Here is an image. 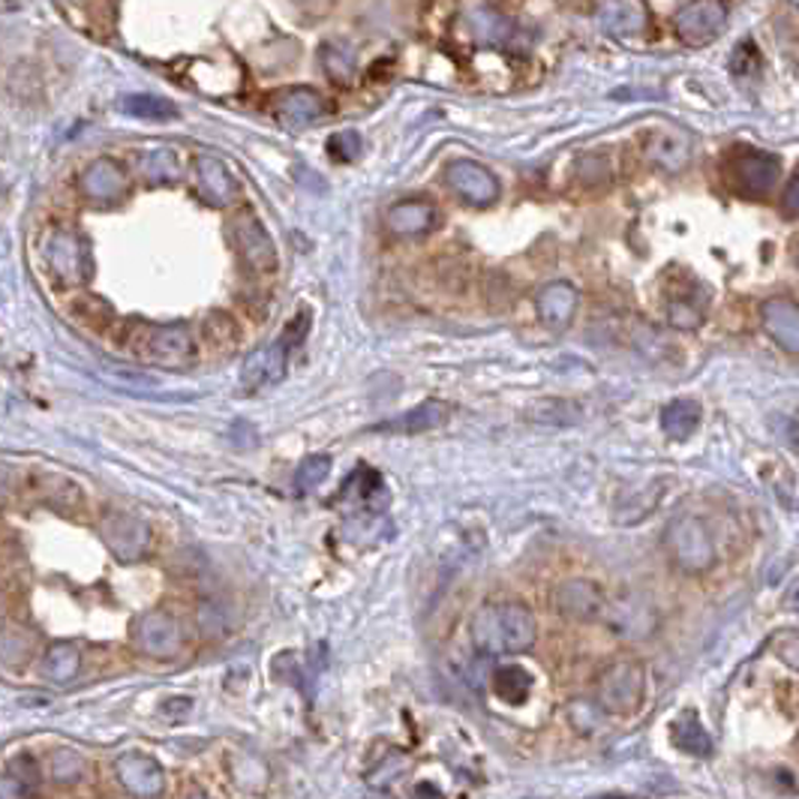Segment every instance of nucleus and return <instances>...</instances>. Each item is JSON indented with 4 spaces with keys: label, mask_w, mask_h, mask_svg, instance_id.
Returning a JSON list of instances; mask_svg holds the SVG:
<instances>
[{
    "label": "nucleus",
    "mask_w": 799,
    "mask_h": 799,
    "mask_svg": "<svg viewBox=\"0 0 799 799\" xmlns=\"http://www.w3.org/2000/svg\"><path fill=\"white\" fill-rule=\"evenodd\" d=\"M538 625L524 604H484L472 616V643L481 655H517L535 643Z\"/></svg>",
    "instance_id": "1"
},
{
    "label": "nucleus",
    "mask_w": 799,
    "mask_h": 799,
    "mask_svg": "<svg viewBox=\"0 0 799 799\" xmlns=\"http://www.w3.org/2000/svg\"><path fill=\"white\" fill-rule=\"evenodd\" d=\"M306 331H310V313H298L286 325V331L276 337L274 343L262 345L253 355L244 361V373H241V386L247 391H259L280 382L286 376L289 358L295 352L298 345L304 343Z\"/></svg>",
    "instance_id": "2"
},
{
    "label": "nucleus",
    "mask_w": 799,
    "mask_h": 799,
    "mask_svg": "<svg viewBox=\"0 0 799 799\" xmlns=\"http://www.w3.org/2000/svg\"><path fill=\"white\" fill-rule=\"evenodd\" d=\"M0 494H25L30 499L49 503L51 508H72L81 503L79 484L58 472L42 469H21V466L0 464Z\"/></svg>",
    "instance_id": "3"
},
{
    "label": "nucleus",
    "mask_w": 799,
    "mask_h": 799,
    "mask_svg": "<svg viewBox=\"0 0 799 799\" xmlns=\"http://www.w3.org/2000/svg\"><path fill=\"white\" fill-rule=\"evenodd\" d=\"M664 550L682 574H703L715 565V544L703 520L676 517L664 529Z\"/></svg>",
    "instance_id": "4"
},
{
    "label": "nucleus",
    "mask_w": 799,
    "mask_h": 799,
    "mask_svg": "<svg viewBox=\"0 0 799 799\" xmlns=\"http://www.w3.org/2000/svg\"><path fill=\"white\" fill-rule=\"evenodd\" d=\"M133 343H136L138 355L163 367H187L196 358V343H193L187 325H145L138 328V337Z\"/></svg>",
    "instance_id": "5"
},
{
    "label": "nucleus",
    "mask_w": 799,
    "mask_h": 799,
    "mask_svg": "<svg viewBox=\"0 0 799 799\" xmlns=\"http://www.w3.org/2000/svg\"><path fill=\"white\" fill-rule=\"evenodd\" d=\"M643 701V668L637 662H616L598 676V703L604 712L629 715Z\"/></svg>",
    "instance_id": "6"
},
{
    "label": "nucleus",
    "mask_w": 799,
    "mask_h": 799,
    "mask_svg": "<svg viewBox=\"0 0 799 799\" xmlns=\"http://www.w3.org/2000/svg\"><path fill=\"white\" fill-rule=\"evenodd\" d=\"M781 159L767 150H740L728 163V181L742 196H767L779 184Z\"/></svg>",
    "instance_id": "7"
},
{
    "label": "nucleus",
    "mask_w": 799,
    "mask_h": 799,
    "mask_svg": "<svg viewBox=\"0 0 799 799\" xmlns=\"http://www.w3.org/2000/svg\"><path fill=\"white\" fill-rule=\"evenodd\" d=\"M46 259H49L51 274L58 276L64 286H81V283H88L90 276H94L90 244L81 235H76V232L51 235Z\"/></svg>",
    "instance_id": "8"
},
{
    "label": "nucleus",
    "mask_w": 799,
    "mask_h": 799,
    "mask_svg": "<svg viewBox=\"0 0 799 799\" xmlns=\"http://www.w3.org/2000/svg\"><path fill=\"white\" fill-rule=\"evenodd\" d=\"M133 643L150 659H175L184 646V632L166 611H148L133 622Z\"/></svg>",
    "instance_id": "9"
},
{
    "label": "nucleus",
    "mask_w": 799,
    "mask_h": 799,
    "mask_svg": "<svg viewBox=\"0 0 799 799\" xmlns=\"http://www.w3.org/2000/svg\"><path fill=\"white\" fill-rule=\"evenodd\" d=\"M728 10L719 0H691L689 7L676 12V33L689 49H703L724 33Z\"/></svg>",
    "instance_id": "10"
},
{
    "label": "nucleus",
    "mask_w": 799,
    "mask_h": 799,
    "mask_svg": "<svg viewBox=\"0 0 799 799\" xmlns=\"http://www.w3.org/2000/svg\"><path fill=\"white\" fill-rule=\"evenodd\" d=\"M99 535L120 563H138L150 544L148 524L120 511H109L99 520Z\"/></svg>",
    "instance_id": "11"
},
{
    "label": "nucleus",
    "mask_w": 799,
    "mask_h": 799,
    "mask_svg": "<svg viewBox=\"0 0 799 799\" xmlns=\"http://www.w3.org/2000/svg\"><path fill=\"white\" fill-rule=\"evenodd\" d=\"M232 241L237 253L244 259V265L256 274H274L276 271V250L274 241L267 235V228L259 223L250 211L232 220Z\"/></svg>",
    "instance_id": "12"
},
{
    "label": "nucleus",
    "mask_w": 799,
    "mask_h": 799,
    "mask_svg": "<svg viewBox=\"0 0 799 799\" xmlns=\"http://www.w3.org/2000/svg\"><path fill=\"white\" fill-rule=\"evenodd\" d=\"M445 181L457 196L475 207L494 205L499 198V181H496L494 172L484 168L481 163H472V159H455L451 166L445 168Z\"/></svg>",
    "instance_id": "13"
},
{
    "label": "nucleus",
    "mask_w": 799,
    "mask_h": 799,
    "mask_svg": "<svg viewBox=\"0 0 799 799\" xmlns=\"http://www.w3.org/2000/svg\"><path fill=\"white\" fill-rule=\"evenodd\" d=\"M556 611L563 613L565 620L574 622H595L604 616L607 598L604 593L589 581H568L553 593Z\"/></svg>",
    "instance_id": "14"
},
{
    "label": "nucleus",
    "mask_w": 799,
    "mask_h": 799,
    "mask_svg": "<svg viewBox=\"0 0 799 799\" xmlns=\"http://www.w3.org/2000/svg\"><path fill=\"white\" fill-rule=\"evenodd\" d=\"M118 781L133 797H159L166 788V776L157 760L148 754H124L115 763Z\"/></svg>",
    "instance_id": "15"
},
{
    "label": "nucleus",
    "mask_w": 799,
    "mask_h": 799,
    "mask_svg": "<svg viewBox=\"0 0 799 799\" xmlns=\"http://www.w3.org/2000/svg\"><path fill=\"white\" fill-rule=\"evenodd\" d=\"M760 322L763 331L776 340V343L797 355L799 352V310L790 298H770L760 304Z\"/></svg>",
    "instance_id": "16"
},
{
    "label": "nucleus",
    "mask_w": 799,
    "mask_h": 799,
    "mask_svg": "<svg viewBox=\"0 0 799 799\" xmlns=\"http://www.w3.org/2000/svg\"><path fill=\"white\" fill-rule=\"evenodd\" d=\"M595 21L613 37H634L646 28L650 12H646L643 0H598L595 3Z\"/></svg>",
    "instance_id": "17"
},
{
    "label": "nucleus",
    "mask_w": 799,
    "mask_h": 799,
    "mask_svg": "<svg viewBox=\"0 0 799 799\" xmlns=\"http://www.w3.org/2000/svg\"><path fill=\"white\" fill-rule=\"evenodd\" d=\"M276 120L286 129H304L313 127L322 115H325V103L316 90L310 88H292L283 90L274 103Z\"/></svg>",
    "instance_id": "18"
},
{
    "label": "nucleus",
    "mask_w": 799,
    "mask_h": 799,
    "mask_svg": "<svg viewBox=\"0 0 799 799\" xmlns=\"http://www.w3.org/2000/svg\"><path fill=\"white\" fill-rule=\"evenodd\" d=\"M79 187L90 202H118L127 193V175L115 159L103 157L81 172Z\"/></svg>",
    "instance_id": "19"
},
{
    "label": "nucleus",
    "mask_w": 799,
    "mask_h": 799,
    "mask_svg": "<svg viewBox=\"0 0 799 799\" xmlns=\"http://www.w3.org/2000/svg\"><path fill=\"white\" fill-rule=\"evenodd\" d=\"M577 304H581V295L572 283H547V286L538 292L535 298V310L547 328H568L572 325L574 313H577Z\"/></svg>",
    "instance_id": "20"
},
{
    "label": "nucleus",
    "mask_w": 799,
    "mask_h": 799,
    "mask_svg": "<svg viewBox=\"0 0 799 799\" xmlns=\"http://www.w3.org/2000/svg\"><path fill=\"white\" fill-rule=\"evenodd\" d=\"M196 184L198 193L211 205H232L237 196L235 178L228 175V168L217 157H198L196 159Z\"/></svg>",
    "instance_id": "21"
},
{
    "label": "nucleus",
    "mask_w": 799,
    "mask_h": 799,
    "mask_svg": "<svg viewBox=\"0 0 799 799\" xmlns=\"http://www.w3.org/2000/svg\"><path fill=\"white\" fill-rule=\"evenodd\" d=\"M436 220H439V211L425 198H406L388 211V228L400 237L427 235L436 226Z\"/></svg>",
    "instance_id": "22"
},
{
    "label": "nucleus",
    "mask_w": 799,
    "mask_h": 799,
    "mask_svg": "<svg viewBox=\"0 0 799 799\" xmlns=\"http://www.w3.org/2000/svg\"><path fill=\"white\" fill-rule=\"evenodd\" d=\"M448 406L439 403V400H427L421 403L418 409H409V412L397 415L391 421H382V425L373 427V433H403V436H415V433H425V430H433L439 427L448 418Z\"/></svg>",
    "instance_id": "23"
},
{
    "label": "nucleus",
    "mask_w": 799,
    "mask_h": 799,
    "mask_svg": "<svg viewBox=\"0 0 799 799\" xmlns=\"http://www.w3.org/2000/svg\"><path fill=\"white\" fill-rule=\"evenodd\" d=\"M646 154H650L652 163L662 166L664 172H682L691 159L689 136H682L676 129H655V133L646 138Z\"/></svg>",
    "instance_id": "24"
},
{
    "label": "nucleus",
    "mask_w": 799,
    "mask_h": 799,
    "mask_svg": "<svg viewBox=\"0 0 799 799\" xmlns=\"http://www.w3.org/2000/svg\"><path fill=\"white\" fill-rule=\"evenodd\" d=\"M707 304H710V298L701 286H694V292L673 295L668 301V322L682 331H694V328H701L703 316H707Z\"/></svg>",
    "instance_id": "25"
},
{
    "label": "nucleus",
    "mask_w": 799,
    "mask_h": 799,
    "mask_svg": "<svg viewBox=\"0 0 799 799\" xmlns=\"http://www.w3.org/2000/svg\"><path fill=\"white\" fill-rule=\"evenodd\" d=\"M701 406L694 403V400H673V403L664 406L662 430L668 439L682 442V439H689V436L701 427Z\"/></svg>",
    "instance_id": "26"
},
{
    "label": "nucleus",
    "mask_w": 799,
    "mask_h": 799,
    "mask_svg": "<svg viewBox=\"0 0 799 799\" xmlns=\"http://www.w3.org/2000/svg\"><path fill=\"white\" fill-rule=\"evenodd\" d=\"M673 746L685 751V754H691V758H710L712 754L710 733L703 731V724L698 721L694 712H685V715L673 724Z\"/></svg>",
    "instance_id": "27"
},
{
    "label": "nucleus",
    "mask_w": 799,
    "mask_h": 799,
    "mask_svg": "<svg viewBox=\"0 0 799 799\" xmlns=\"http://www.w3.org/2000/svg\"><path fill=\"white\" fill-rule=\"evenodd\" d=\"M494 691L503 698L505 703H524L533 691V676L520 668V664H505L494 673Z\"/></svg>",
    "instance_id": "28"
},
{
    "label": "nucleus",
    "mask_w": 799,
    "mask_h": 799,
    "mask_svg": "<svg viewBox=\"0 0 799 799\" xmlns=\"http://www.w3.org/2000/svg\"><path fill=\"white\" fill-rule=\"evenodd\" d=\"M120 111L133 115L142 120H172L178 118V106L163 97H150V94H133V97L120 99Z\"/></svg>",
    "instance_id": "29"
},
{
    "label": "nucleus",
    "mask_w": 799,
    "mask_h": 799,
    "mask_svg": "<svg viewBox=\"0 0 799 799\" xmlns=\"http://www.w3.org/2000/svg\"><path fill=\"white\" fill-rule=\"evenodd\" d=\"M79 668L81 655L72 643H55V646H49V652H46V676H49L51 682L67 685V682L76 680Z\"/></svg>",
    "instance_id": "30"
},
{
    "label": "nucleus",
    "mask_w": 799,
    "mask_h": 799,
    "mask_svg": "<svg viewBox=\"0 0 799 799\" xmlns=\"http://www.w3.org/2000/svg\"><path fill=\"white\" fill-rule=\"evenodd\" d=\"M142 172L148 175L154 184H166V181H175L181 175V163H178V154L168 148H159V150H150L142 157Z\"/></svg>",
    "instance_id": "31"
},
{
    "label": "nucleus",
    "mask_w": 799,
    "mask_h": 799,
    "mask_svg": "<svg viewBox=\"0 0 799 799\" xmlns=\"http://www.w3.org/2000/svg\"><path fill=\"white\" fill-rule=\"evenodd\" d=\"M85 772H88V760L81 758L79 751H55V758H51V779L58 781V785H76V781L85 779Z\"/></svg>",
    "instance_id": "32"
},
{
    "label": "nucleus",
    "mask_w": 799,
    "mask_h": 799,
    "mask_svg": "<svg viewBox=\"0 0 799 799\" xmlns=\"http://www.w3.org/2000/svg\"><path fill=\"white\" fill-rule=\"evenodd\" d=\"M328 472H331V457L328 455H310L301 460L295 475V490L298 494H310L316 490L319 484L325 481Z\"/></svg>",
    "instance_id": "33"
},
{
    "label": "nucleus",
    "mask_w": 799,
    "mask_h": 799,
    "mask_svg": "<svg viewBox=\"0 0 799 799\" xmlns=\"http://www.w3.org/2000/svg\"><path fill=\"white\" fill-rule=\"evenodd\" d=\"M361 136H358L355 129H343V133H334V136L328 138V154L337 159V163H352L358 159L361 154Z\"/></svg>",
    "instance_id": "34"
},
{
    "label": "nucleus",
    "mask_w": 799,
    "mask_h": 799,
    "mask_svg": "<svg viewBox=\"0 0 799 799\" xmlns=\"http://www.w3.org/2000/svg\"><path fill=\"white\" fill-rule=\"evenodd\" d=\"M72 313L88 325H103L106 319H111V306L106 301H99L97 295H85L72 304Z\"/></svg>",
    "instance_id": "35"
},
{
    "label": "nucleus",
    "mask_w": 799,
    "mask_h": 799,
    "mask_svg": "<svg viewBox=\"0 0 799 799\" xmlns=\"http://www.w3.org/2000/svg\"><path fill=\"white\" fill-rule=\"evenodd\" d=\"M10 779L21 788L33 790V785L40 781V763L30 758V754H19L10 760Z\"/></svg>",
    "instance_id": "36"
},
{
    "label": "nucleus",
    "mask_w": 799,
    "mask_h": 799,
    "mask_svg": "<svg viewBox=\"0 0 799 799\" xmlns=\"http://www.w3.org/2000/svg\"><path fill=\"white\" fill-rule=\"evenodd\" d=\"M758 46H751V42H742L740 49L733 51V60H731V67L733 72H740V76H749V72H754L758 69Z\"/></svg>",
    "instance_id": "37"
},
{
    "label": "nucleus",
    "mask_w": 799,
    "mask_h": 799,
    "mask_svg": "<svg viewBox=\"0 0 799 799\" xmlns=\"http://www.w3.org/2000/svg\"><path fill=\"white\" fill-rule=\"evenodd\" d=\"M781 211H785V217L793 220L799 214V178L788 181V189H785V202H781Z\"/></svg>",
    "instance_id": "38"
},
{
    "label": "nucleus",
    "mask_w": 799,
    "mask_h": 799,
    "mask_svg": "<svg viewBox=\"0 0 799 799\" xmlns=\"http://www.w3.org/2000/svg\"><path fill=\"white\" fill-rule=\"evenodd\" d=\"M781 641H785V664L797 668V632H781Z\"/></svg>",
    "instance_id": "39"
},
{
    "label": "nucleus",
    "mask_w": 799,
    "mask_h": 799,
    "mask_svg": "<svg viewBox=\"0 0 799 799\" xmlns=\"http://www.w3.org/2000/svg\"><path fill=\"white\" fill-rule=\"evenodd\" d=\"M0 607H3V604H0Z\"/></svg>",
    "instance_id": "40"
}]
</instances>
